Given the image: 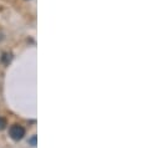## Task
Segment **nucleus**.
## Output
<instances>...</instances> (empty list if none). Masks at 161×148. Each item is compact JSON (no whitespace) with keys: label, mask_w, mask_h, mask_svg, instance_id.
Instances as JSON below:
<instances>
[{"label":"nucleus","mask_w":161,"mask_h":148,"mask_svg":"<svg viewBox=\"0 0 161 148\" xmlns=\"http://www.w3.org/2000/svg\"><path fill=\"white\" fill-rule=\"evenodd\" d=\"M10 60H11V55L5 54V55H4V62H10Z\"/></svg>","instance_id":"obj_4"},{"label":"nucleus","mask_w":161,"mask_h":148,"mask_svg":"<svg viewBox=\"0 0 161 148\" xmlns=\"http://www.w3.org/2000/svg\"><path fill=\"white\" fill-rule=\"evenodd\" d=\"M5 127H6V121H5V118L0 117V131L5 130Z\"/></svg>","instance_id":"obj_2"},{"label":"nucleus","mask_w":161,"mask_h":148,"mask_svg":"<svg viewBox=\"0 0 161 148\" xmlns=\"http://www.w3.org/2000/svg\"><path fill=\"white\" fill-rule=\"evenodd\" d=\"M9 135L14 141H20L25 136V128L20 124H13L9 130Z\"/></svg>","instance_id":"obj_1"},{"label":"nucleus","mask_w":161,"mask_h":148,"mask_svg":"<svg viewBox=\"0 0 161 148\" xmlns=\"http://www.w3.org/2000/svg\"><path fill=\"white\" fill-rule=\"evenodd\" d=\"M29 143H30L31 146H34V147H35V146H36V136H33V137L29 140Z\"/></svg>","instance_id":"obj_3"}]
</instances>
